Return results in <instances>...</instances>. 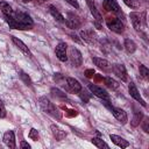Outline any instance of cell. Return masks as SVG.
Listing matches in <instances>:
<instances>
[{
    "instance_id": "1",
    "label": "cell",
    "mask_w": 149,
    "mask_h": 149,
    "mask_svg": "<svg viewBox=\"0 0 149 149\" xmlns=\"http://www.w3.org/2000/svg\"><path fill=\"white\" fill-rule=\"evenodd\" d=\"M38 101H40V106L42 107V109H43L45 113L50 114V115L54 116V118H57L58 120L62 118V114H61V112L58 111V108H57L47 97H41V98L38 99Z\"/></svg>"
},
{
    "instance_id": "2",
    "label": "cell",
    "mask_w": 149,
    "mask_h": 149,
    "mask_svg": "<svg viewBox=\"0 0 149 149\" xmlns=\"http://www.w3.org/2000/svg\"><path fill=\"white\" fill-rule=\"evenodd\" d=\"M12 16H13V17L16 20V22L22 27V30L31 29L34 22H33L31 17H30L27 13H23V12H19V10H17V12H15Z\"/></svg>"
},
{
    "instance_id": "3",
    "label": "cell",
    "mask_w": 149,
    "mask_h": 149,
    "mask_svg": "<svg viewBox=\"0 0 149 149\" xmlns=\"http://www.w3.org/2000/svg\"><path fill=\"white\" fill-rule=\"evenodd\" d=\"M65 24L68 26V28L70 29H78L81 26V20L79 16H77L73 13H68L66 19H65Z\"/></svg>"
},
{
    "instance_id": "4",
    "label": "cell",
    "mask_w": 149,
    "mask_h": 149,
    "mask_svg": "<svg viewBox=\"0 0 149 149\" xmlns=\"http://www.w3.org/2000/svg\"><path fill=\"white\" fill-rule=\"evenodd\" d=\"M106 23H107V27H108L112 31H114V33H116V34H121V33H123V30H125V24L121 22V20H119V19H116V17L107 20Z\"/></svg>"
},
{
    "instance_id": "5",
    "label": "cell",
    "mask_w": 149,
    "mask_h": 149,
    "mask_svg": "<svg viewBox=\"0 0 149 149\" xmlns=\"http://www.w3.org/2000/svg\"><path fill=\"white\" fill-rule=\"evenodd\" d=\"M69 57H70L71 64H72L73 66L78 68V66H80V65H81V63H83V57H81L80 51H79L77 48H70Z\"/></svg>"
},
{
    "instance_id": "6",
    "label": "cell",
    "mask_w": 149,
    "mask_h": 149,
    "mask_svg": "<svg viewBox=\"0 0 149 149\" xmlns=\"http://www.w3.org/2000/svg\"><path fill=\"white\" fill-rule=\"evenodd\" d=\"M128 91H129V94H130V97H132L133 99H135L136 101H139L143 107H146V106H147L146 101H144V100H143V98L141 97V94H140V92H139L137 87L135 86V84H134L133 81H130V83H129V85H128Z\"/></svg>"
},
{
    "instance_id": "7",
    "label": "cell",
    "mask_w": 149,
    "mask_h": 149,
    "mask_svg": "<svg viewBox=\"0 0 149 149\" xmlns=\"http://www.w3.org/2000/svg\"><path fill=\"white\" fill-rule=\"evenodd\" d=\"M108 107L111 108L113 115L115 116V119H116L119 122H121L122 125H126V123H127L128 116H127V113H126L123 109H121V108H119V107H114V106H108Z\"/></svg>"
},
{
    "instance_id": "8",
    "label": "cell",
    "mask_w": 149,
    "mask_h": 149,
    "mask_svg": "<svg viewBox=\"0 0 149 149\" xmlns=\"http://www.w3.org/2000/svg\"><path fill=\"white\" fill-rule=\"evenodd\" d=\"M66 49H68V45H66V43H64V42L58 43L57 47H56V49H55L56 56H57V58H58L61 62H66V61H68Z\"/></svg>"
},
{
    "instance_id": "9",
    "label": "cell",
    "mask_w": 149,
    "mask_h": 149,
    "mask_svg": "<svg viewBox=\"0 0 149 149\" xmlns=\"http://www.w3.org/2000/svg\"><path fill=\"white\" fill-rule=\"evenodd\" d=\"M112 70H113L114 74H116L118 78H120L122 81H127L128 76H127V70L123 64H114L112 66Z\"/></svg>"
},
{
    "instance_id": "10",
    "label": "cell",
    "mask_w": 149,
    "mask_h": 149,
    "mask_svg": "<svg viewBox=\"0 0 149 149\" xmlns=\"http://www.w3.org/2000/svg\"><path fill=\"white\" fill-rule=\"evenodd\" d=\"M80 37H81L86 43H90V44H93V43H95V41H97V36H95L94 31H93L92 29H90V28L80 30Z\"/></svg>"
},
{
    "instance_id": "11",
    "label": "cell",
    "mask_w": 149,
    "mask_h": 149,
    "mask_svg": "<svg viewBox=\"0 0 149 149\" xmlns=\"http://www.w3.org/2000/svg\"><path fill=\"white\" fill-rule=\"evenodd\" d=\"M88 90L94 94L97 95L98 98H101V99H108V93L100 86L98 85H94V84H88Z\"/></svg>"
},
{
    "instance_id": "12",
    "label": "cell",
    "mask_w": 149,
    "mask_h": 149,
    "mask_svg": "<svg viewBox=\"0 0 149 149\" xmlns=\"http://www.w3.org/2000/svg\"><path fill=\"white\" fill-rule=\"evenodd\" d=\"M93 63H94L99 69H101L102 71L108 72V71L112 70V65H111V63H109L107 59L99 58V57H93Z\"/></svg>"
},
{
    "instance_id": "13",
    "label": "cell",
    "mask_w": 149,
    "mask_h": 149,
    "mask_svg": "<svg viewBox=\"0 0 149 149\" xmlns=\"http://www.w3.org/2000/svg\"><path fill=\"white\" fill-rule=\"evenodd\" d=\"M102 5H104V8L107 12H112V13H116V14L120 13L119 3L115 0H104V3Z\"/></svg>"
},
{
    "instance_id": "14",
    "label": "cell",
    "mask_w": 149,
    "mask_h": 149,
    "mask_svg": "<svg viewBox=\"0 0 149 149\" xmlns=\"http://www.w3.org/2000/svg\"><path fill=\"white\" fill-rule=\"evenodd\" d=\"M3 142L8 148H10V149L15 148V135H14L13 130H8L3 134Z\"/></svg>"
},
{
    "instance_id": "15",
    "label": "cell",
    "mask_w": 149,
    "mask_h": 149,
    "mask_svg": "<svg viewBox=\"0 0 149 149\" xmlns=\"http://www.w3.org/2000/svg\"><path fill=\"white\" fill-rule=\"evenodd\" d=\"M12 41H13V43L23 52V54H26L28 57H31L33 55H31V52H30V50H29V48L20 40V38H17V37H15V36H12Z\"/></svg>"
},
{
    "instance_id": "16",
    "label": "cell",
    "mask_w": 149,
    "mask_h": 149,
    "mask_svg": "<svg viewBox=\"0 0 149 149\" xmlns=\"http://www.w3.org/2000/svg\"><path fill=\"white\" fill-rule=\"evenodd\" d=\"M50 129H51V133H52V135L55 136V139L57 141H62V140H64L66 137V133L63 129H61L57 125H51Z\"/></svg>"
},
{
    "instance_id": "17",
    "label": "cell",
    "mask_w": 149,
    "mask_h": 149,
    "mask_svg": "<svg viewBox=\"0 0 149 149\" xmlns=\"http://www.w3.org/2000/svg\"><path fill=\"white\" fill-rule=\"evenodd\" d=\"M129 19H130V21H132V24H133L134 29H135V30H140L141 23H142V17H141V15H140L139 13H136V12H132V13L129 14Z\"/></svg>"
},
{
    "instance_id": "18",
    "label": "cell",
    "mask_w": 149,
    "mask_h": 149,
    "mask_svg": "<svg viewBox=\"0 0 149 149\" xmlns=\"http://www.w3.org/2000/svg\"><path fill=\"white\" fill-rule=\"evenodd\" d=\"M66 84H68L70 91H72L74 93H78L81 90V84L77 79H74V78H71V77L66 78Z\"/></svg>"
},
{
    "instance_id": "19",
    "label": "cell",
    "mask_w": 149,
    "mask_h": 149,
    "mask_svg": "<svg viewBox=\"0 0 149 149\" xmlns=\"http://www.w3.org/2000/svg\"><path fill=\"white\" fill-rule=\"evenodd\" d=\"M85 1H86L87 6H88V8H90L91 14H92L93 17L95 19V21H101V20H102L101 14L98 12V9H97V7H95V3H94V0H85Z\"/></svg>"
},
{
    "instance_id": "20",
    "label": "cell",
    "mask_w": 149,
    "mask_h": 149,
    "mask_svg": "<svg viewBox=\"0 0 149 149\" xmlns=\"http://www.w3.org/2000/svg\"><path fill=\"white\" fill-rule=\"evenodd\" d=\"M111 140H112V142L114 143V144H116L118 147H120V148H127V147H129V142L128 141H126L123 137H121V136H118V135H114V134H111Z\"/></svg>"
},
{
    "instance_id": "21",
    "label": "cell",
    "mask_w": 149,
    "mask_h": 149,
    "mask_svg": "<svg viewBox=\"0 0 149 149\" xmlns=\"http://www.w3.org/2000/svg\"><path fill=\"white\" fill-rule=\"evenodd\" d=\"M49 12H50V14L58 21V22H64L65 21V19H64V16L59 13V10L55 7V6H52V5H50L49 6Z\"/></svg>"
},
{
    "instance_id": "22",
    "label": "cell",
    "mask_w": 149,
    "mask_h": 149,
    "mask_svg": "<svg viewBox=\"0 0 149 149\" xmlns=\"http://www.w3.org/2000/svg\"><path fill=\"white\" fill-rule=\"evenodd\" d=\"M123 45H125V49L128 54H134L136 51V43L130 38H126Z\"/></svg>"
},
{
    "instance_id": "23",
    "label": "cell",
    "mask_w": 149,
    "mask_h": 149,
    "mask_svg": "<svg viewBox=\"0 0 149 149\" xmlns=\"http://www.w3.org/2000/svg\"><path fill=\"white\" fill-rule=\"evenodd\" d=\"M0 9H1V12L3 13L5 16H12V15L14 14L12 7H10L9 3H7L6 1H0Z\"/></svg>"
},
{
    "instance_id": "24",
    "label": "cell",
    "mask_w": 149,
    "mask_h": 149,
    "mask_svg": "<svg viewBox=\"0 0 149 149\" xmlns=\"http://www.w3.org/2000/svg\"><path fill=\"white\" fill-rule=\"evenodd\" d=\"M104 83L106 84L107 87H109L112 90H116L119 87V83L116 80H114L113 78H111V77H105L104 78Z\"/></svg>"
},
{
    "instance_id": "25",
    "label": "cell",
    "mask_w": 149,
    "mask_h": 149,
    "mask_svg": "<svg viewBox=\"0 0 149 149\" xmlns=\"http://www.w3.org/2000/svg\"><path fill=\"white\" fill-rule=\"evenodd\" d=\"M142 118H143L142 112H135V113H134V116H133V119H132V121H130L132 127H137V126L140 125Z\"/></svg>"
},
{
    "instance_id": "26",
    "label": "cell",
    "mask_w": 149,
    "mask_h": 149,
    "mask_svg": "<svg viewBox=\"0 0 149 149\" xmlns=\"http://www.w3.org/2000/svg\"><path fill=\"white\" fill-rule=\"evenodd\" d=\"M92 143L97 147V148H99V149H102V148H108V144L105 142V141H102L101 139H99V137H93L92 139Z\"/></svg>"
},
{
    "instance_id": "27",
    "label": "cell",
    "mask_w": 149,
    "mask_h": 149,
    "mask_svg": "<svg viewBox=\"0 0 149 149\" xmlns=\"http://www.w3.org/2000/svg\"><path fill=\"white\" fill-rule=\"evenodd\" d=\"M140 74H141V77L143 78V79H146V80H148L149 79V70H148V68L146 66V65H143V64H140Z\"/></svg>"
},
{
    "instance_id": "28",
    "label": "cell",
    "mask_w": 149,
    "mask_h": 149,
    "mask_svg": "<svg viewBox=\"0 0 149 149\" xmlns=\"http://www.w3.org/2000/svg\"><path fill=\"white\" fill-rule=\"evenodd\" d=\"M123 2H125L129 8H133V9L140 8V2H139V0H123Z\"/></svg>"
},
{
    "instance_id": "29",
    "label": "cell",
    "mask_w": 149,
    "mask_h": 149,
    "mask_svg": "<svg viewBox=\"0 0 149 149\" xmlns=\"http://www.w3.org/2000/svg\"><path fill=\"white\" fill-rule=\"evenodd\" d=\"M51 93H52L54 97H57V98H62V99L66 98V94L63 93L62 91H59L58 88H51Z\"/></svg>"
},
{
    "instance_id": "30",
    "label": "cell",
    "mask_w": 149,
    "mask_h": 149,
    "mask_svg": "<svg viewBox=\"0 0 149 149\" xmlns=\"http://www.w3.org/2000/svg\"><path fill=\"white\" fill-rule=\"evenodd\" d=\"M28 136H29V139H31V140H34V141H37V140H38V137H40L38 132H37L35 128H31V129H30V132H29Z\"/></svg>"
},
{
    "instance_id": "31",
    "label": "cell",
    "mask_w": 149,
    "mask_h": 149,
    "mask_svg": "<svg viewBox=\"0 0 149 149\" xmlns=\"http://www.w3.org/2000/svg\"><path fill=\"white\" fill-rule=\"evenodd\" d=\"M78 93H79L80 99H81L84 102H87V101L90 100V97H91V95H90V93H87V92H85V91H83V90H80Z\"/></svg>"
},
{
    "instance_id": "32",
    "label": "cell",
    "mask_w": 149,
    "mask_h": 149,
    "mask_svg": "<svg viewBox=\"0 0 149 149\" xmlns=\"http://www.w3.org/2000/svg\"><path fill=\"white\" fill-rule=\"evenodd\" d=\"M143 119V121H142V129L146 132V133H149V118L148 116H144V118H142Z\"/></svg>"
},
{
    "instance_id": "33",
    "label": "cell",
    "mask_w": 149,
    "mask_h": 149,
    "mask_svg": "<svg viewBox=\"0 0 149 149\" xmlns=\"http://www.w3.org/2000/svg\"><path fill=\"white\" fill-rule=\"evenodd\" d=\"M20 77H21V79H22L27 85H31V80H30V78H29V76H28V74H26L24 72L20 71Z\"/></svg>"
},
{
    "instance_id": "34",
    "label": "cell",
    "mask_w": 149,
    "mask_h": 149,
    "mask_svg": "<svg viewBox=\"0 0 149 149\" xmlns=\"http://www.w3.org/2000/svg\"><path fill=\"white\" fill-rule=\"evenodd\" d=\"M6 114H7V112H6L5 105H3L2 100H0V119H3V118H6Z\"/></svg>"
},
{
    "instance_id": "35",
    "label": "cell",
    "mask_w": 149,
    "mask_h": 149,
    "mask_svg": "<svg viewBox=\"0 0 149 149\" xmlns=\"http://www.w3.org/2000/svg\"><path fill=\"white\" fill-rule=\"evenodd\" d=\"M68 3H70L72 7H74L76 9H78L79 8V3H78V1L77 0H65Z\"/></svg>"
},
{
    "instance_id": "36",
    "label": "cell",
    "mask_w": 149,
    "mask_h": 149,
    "mask_svg": "<svg viewBox=\"0 0 149 149\" xmlns=\"http://www.w3.org/2000/svg\"><path fill=\"white\" fill-rule=\"evenodd\" d=\"M85 76H86L87 78L93 77V76H94V70H93V69H87V70L85 71Z\"/></svg>"
},
{
    "instance_id": "37",
    "label": "cell",
    "mask_w": 149,
    "mask_h": 149,
    "mask_svg": "<svg viewBox=\"0 0 149 149\" xmlns=\"http://www.w3.org/2000/svg\"><path fill=\"white\" fill-rule=\"evenodd\" d=\"M20 148H27V149H29V148H30V144L27 143L26 141H22V142L20 143Z\"/></svg>"
},
{
    "instance_id": "38",
    "label": "cell",
    "mask_w": 149,
    "mask_h": 149,
    "mask_svg": "<svg viewBox=\"0 0 149 149\" xmlns=\"http://www.w3.org/2000/svg\"><path fill=\"white\" fill-rule=\"evenodd\" d=\"M24 3H27V2H30V1H33V0H22Z\"/></svg>"
},
{
    "instance_id": "39",
    "label": "cell",
    "mask_w": 149,
    "mask_h": 149,
    "mask_svg": "<svg viewBox=\"0 0 149 149\" xmlns=\"http://www.w3.org/2000/svg\"><path fill=\"white\" fill-rule=\"evenodd\" d=\"M37 1H38V3H42V2H44L45 0H37Z\"/></svg>"
}]
</instances>
